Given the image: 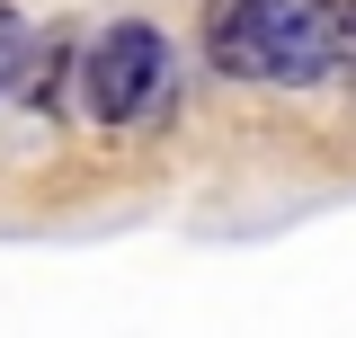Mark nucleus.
<instances>
[{"label": "nucleus", "instance_id": "1", "mask_svg": "<svg viewBox=\"0 0 356 338\" xmlns=\"http://www.w3.org/2000/svg\"><path fill=\"white\" fill-rule=\"evenodd\" d=\"M205 63L232 81H276V89L330 81V0H214Z\"/></svg>", "mask_w": 356, "mask_h": 338}, {"label": "nucleus", "instance_id": "2", "mask_svg": "<svg viewBox=\"0 0 356 338\" xmlns=\"http://www.w3.org/2000/svg\"><path fill=\"white\" fill-rule=\"evenodd\" d=\"M161 98H170V45H161V27H107L89 45V107L107 125L161 116Z\"/></svg>", "mask_w": 356, "mask_h": 338}]
</instances>
